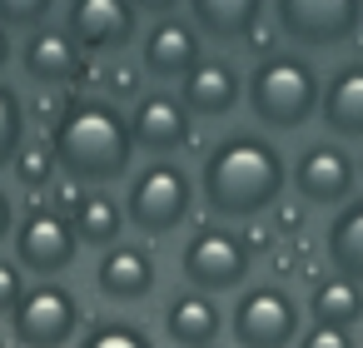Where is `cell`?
<instances>
[{"instance_id": "28", "label": "cell", "mask_w": 363, "mask_h": 348, "mask_svg": "<svg viewBox=\"0 0 363 348\" xmlns=\"http://www.w3.org/2000/svg\"><path fill=\"white\" fill-rule=\"evenodd\" d=\"M21 293H26V269L16 259H0V313H16Z\"/></svg>"}, {"instance_id": "15", "label": "cell", "mask_w": 363, "mask_h": 348, "mask_svg": "<svg viewBox=\"0 0 363 348\" xmlns=\"http://www.w3.org/2000/svg\"><path fill=\"white\" fill-rule=\"evenodd\" d=\"M239 100H244V80L224 60H199L179 80V105L189 110V120H224V115H234Z\"/></svg>"}, {"instance_id": "8", "label": "cell", "mask_w": 363, "mask_h": 348, "mask_svg": "<svg viewBox=\"0 0 363 348\" xmlns=\"http://www.w3.org/2000/svg\"><path fill=\"white\" fill-rule=\"evenodd\" d=\"M11 318L21 348H65L80 333V298L65 284H30Z\"/></svg>"}, {"instance_id": "26", "label": "cell", "mask_w": 363, "mask_h": 348, "mask_svg": "<svg viewBox=\"0 0 363 348\" xmlns=\"http://www.w3.org/2000/svg\"><path fill=\"white\" fill-rule=\"evenodd\" d=\"M55 11V0H0V26L6 30H40Z\"/></svg>"}, {"instance_id": "24", "label": "cell", "mask_w": 363, "mask_h": 348, "mask_svg": "<svg viewBox=\"0 0 363 348\" xmlns=\"http://www.w3.org/2000/svg\"><path fill=\"white\" fill-rule=\"evenodd\" d=\"M21 145H26V105L11 85H0V169H11Z\"/></svg>"}, {"instance_id": "30", "label": "cell", "mask_w": 363, "mask_h": 348, "mask_svg": "<svg viewBox=\"0 0 363 348\" xmlns=\"http://www.w3.org/2000/svg\"><path fill=\"white\" fill-rule=\"evenodd\" d=\"M16 234V204H11V194L0 189V244H6Z\"/></svg>"}, {"instance_id": "22", "label": "cell", "mask_w": 363, "mask_h": 348, "mask_svg": "<svg viewBox=\"0 0 363 348\" xmlns=\"http://www.w3.org/2000/svg\"><path fill=\"white\" fill-rule=\"evenodd\" d=\"M308 313H313V323H333V328L363 323V284H353L343 274L318 279L313 293H308Z\"/></svg>"}, {"instance_id": "1", "label": "cell", "mask_w": 363, "mask_h": 348, "mask_svg": "<svg viewBox=\"0 0 363 348\" xmlns=\"http://www.w3.org/2000/svg\"><path fill=\"white\" fill-rule=\"evenodd\" d=\"M289 184L284 155L264 135H224L199 164V194L214 219H264Z\"/></svg>"}, {"instance_id": "23", "label": "cell", "mask_w": 363, "mask_h": 348, "mask_svg": "<svg viewBox=\"0 0 363 348\" xmlns=\"http://www.w3.org/2000/svg\"><path fill=\"white\" fill-rule=\"evenodd\" d=\"M11 169H16V179H21L26 189H50V184H55V174H60L50 140H26V145H21V155L11 159Z\"/></svg>"}, {"instance_id": "12", "label": "cell", "mask_w": 363, "mask_h": 348, "mask_svg": "<svg viewBox=\"0 0 363 348\" xmlns=\"http://www.w3.org/2000/svg\"><path fill=\"white\" fill-rule=\"evenodd\" d=\"M65 30L85 55H115L135 40V6L130 0H70Z\"/></svg>"}, {"instance_id": "10", "label": "cell", "mask_w": 363, "mask_h": 348, "mask_svg": "<svg viewBox=\"0 0 363 348\" xmlns=\"http://www.w3.org/2000/svg\"><path fill=\"white\" fill-rule=\"evenodd\" d=\"M125 125H130L135 150H145V155H155V159H164V155H174V150H184V145L194 140V120H189V110L179 105V95H169V90H145V95H135V110L125 115Z\"/></svg>"}, {"instance_id": "31", "label": "cell", "mask_w": 363, "mask_h": 348, "mask_svg": "<svg viewBox=\"0 0 363 348\" xmlns=\"http://www.w3.org/2000/svg\"><path fill=\"white\" fill-rule=\"evenodd\" d=\"M130 6H135V16L145 11V16H155V21H160V16H174L179 0H130Z\"/></svg>"}, {"instance_id": "18", "label": "cell", "mask_w": 363, "mask_h": 348, "mask_svg": "<svg viewBox=\"0 0 363 348\" xmlns=\"http://www.w3.org/2000/svg\"><path fill=\"white\" fill-rule=\"evenodd\" d=\"M269 0H189V26L199 30V40L214 45H239L264 26Z\"/></svg>"}, {"instance_id": "20", "label": "cell", "mask_w": 363, "mask_h": 348, "mask_svg": "<svg viewBox=\"0 0 363 348\" xmlns=\"http://www.w3.org/2000/svg\"><path fill=\"white\" fill-rule=\"evenodd\" d=\"M323 254L333 264V274L363 284V199H343L328 219V234H323Z\"/></svg>"}, {"instance_id": "2", "label": "cell", "mask_w": 363, "mask_h": 348, "mask_svg": "<svg viewBox=\"0 0 363 348\" xmlns=\"http://www.w3.org/2000/svg\"><path fill=\"white\" fill-rule=\"evenodd\" d=\"M50 150L65 179L75 184H115L130 174L135 140L125 115L110 100H75L50 125Z\"/></svg>"}, {"instance_id": "32", "label": "cell", "mask_w": 363, "mask_h": 348, "mask_svg": "<svg viewBox=\"0 0 363 348\" xmlns=\"http://www.w3.org/2000/svg\"><path fill=\"white\" fill-rule=\"evenodd\" d=\"M11 55H16V45H11V30H6V26H0V70H6V65H11Z\"/></svg>"}, {"instance_id": "11", "label": "cell", "mask_w": 363, "mask_h": 348, "mask_svg": "<svg viewBox=\"0 0 363 348\" xmlns=\"http://www.w3.org/2000/svg\"><path fill=\"white\" fill-rule=\"evenodd\" d=\"M294 189H298V199L303 204H343V199H353V184H358V159L343 150V145H333V140H318V145H308L298 159H294Z\"/></svg>"}, {"instance_id": "16", "label": "cell", "mask_w": 363, "mask_h": 348, "mask_svg": "<svg viewBox=\"0 0 363 348\" xmlns=\"http://www.w3.org/2000/svg\"><path fill=\"white\" fill-rule=\"evenodd\" d=\"M95 284L105 298L115 303H140L150 298L155 288V254L145 244H110L100 254V269H95Z\"/></svg>"}, {"instance_id": "5", "label": "cell", "mask_w": 363, "mask_h": 348, "mask_svg": "<svg viewBox=\"0 0 363 348\" xmlns=\"http://www.w3.org/2000/svg\"><path fill=\"white\" fill-rule=\"evenodd\" d=\"M249 264H254V254H249L244 234H234L224 224H199L179 259L189 288H199V293H229V288L249 284Z\"/></svg>"}, {"instance_id": "27", "label": "cell", "mask_w": 363, "mask_h": 348, "mask_svg": "<svg viewBox=\"0 0 363 348\" xmlns=\"http://www.w3.org/2000/svg\"><path fill=\"white\" fill-rule=\"evenodd\" d=\"M294 348H353V328H333V323H308Z\"/></svg>"}, {"instance_id": "33", "label": "cell", "mask_w": 363, "mask_h": 348, "mask_svg": "<svg viewBox=\"0 0 363 348\" xmlns=\"http://www.w3.org/2000/svg\"><path fill=\"white\" fill-rule=\"evenodd\" d=\"M358 174H363V155H358Z\"/></svg>"}, {"instance_id": "6", "label": "cell", "mask_w": 363, "mask_h": 348, "mask_svg": "<svg viewBox=\"0 0 363 348\" xmlns=\"http://www.w3.org/2000/svg\"><path fill=\"white\" fill-rule=\"evenodd\" d=\"M229 333L239 348H289L298 328V303L284 284H249L229 308Z\"/></svg>"}, {"instance_id": "17", "label": "cell", "mask_w": 363, "mask_h": 348, "mask_svg": "<svg viewBox=\"0 0 363 348\" xmlns=\"http://www.w3.org/2000/svg\"><path fill=\"white\" fill-rule=\"evenodd\" d=\"M318 120L328 135L363 145V60L338 65L328 85H318Z\"/></svg>"}, {"instance_id": "21", "label": "cell", "mask_w": 363, "mask_h": 348, "mask_svg": "<svg viewBox=\"0 0 363 348\" xmlns=\"http://www.w3.org/2000/svg\"><path fill=\"white\" fill-rule=\"evenodd\" d=\"M70 219V229H75V239L80 244H90V249H110V244H120V229H125V204L115 199V194H80V204L65 214Z\"/></svg>"}, {"instance_id": "34", "label": "cell", "mask_w": 363, "mask_h": 348, "mask_svg": "<svg viewBox=\"0 0 363 348\" xmlns=\"http://www.w3.org/2000/svg\"><path fill=\"white\" fill-rule=\"evenodd\" d=\"M209 348H214V343H209Z\"/></svg>"}, {"instance_id": "4", "label": "cell", "mask_w": 363, "mask_h": 348, "mask_svg": "<svg viewBox=\"0 0 363 348\" xmlns=\"http://www.w3.org/2000/svg\"><path fill=\"white\" fill-rule=\"evenodd\" d=\"M125 204V219L135 224V229H145V234H174L184 219H189V209H194V184H189V174L174 164V159H150V164H140L135 169V179H130V194L120 199Z\"/></svg>"}, {"instance_id": "25", "label": "cell", "mask_w": 363, "mask_h": 348, "mask_svg": "<svg viewBox=\"0 0 363 348\" xmlns=\"http://www.w3.org/2000/svg\"><path fill=\"white\" fill-rule=\"evenodd\" d=\"M75 348H155V343L145 328H135L125 318H100V323H90V333Z\"/></svg>"}, {"instance_id": "13", "label": "cell", "mask_w": 363, "mask_h": 348, "mask_svg": "<svg viewBox=\"0 0 363 348\" xmlns=\"http://www.w3.org/2000/svg\"><path fill=\"white\" fill-rule=\"evenodd\" d=\"M199 60H204V45H199V30H194L189 21L160 16V21L145 30V45H140L145 75H155V80H164V85H179Z\"/></svg>"}, {"instance_id": "19", "label": "cell", "mask_w": 363, "mask_h": 348, "mask_svg": "<svg viewBox=\"0 0 363 348\" xmlns=\"http://www.w3.org/2000/svg\"><path fill=\"white\" fill-rule=\"evenodd\" d=\"M224 328V313L214 308V293H199V288H179L169 303H164V338L179 343V348H209Z\"/></svg>"}, {"instance_id": "7", "label": "cell", "mask_w": 363, "mask_h": 348, "mask_svg": "<svg viewBox=\"0 0 363 348\" xmlns=\"http://www.w3.org/2000/svg\"><path fill=\"white\" fill-rule=\"evenodd\" d=\"M269 6L279 35L303 50H333L363 30V0H269Z\"/></svg>"}, {"instance_id": "14", "label": "cell", "mask_w": 363, "mask_h": 348, "mask_svg": "<svg viewBox=\"0 0 363 348\" xmlns=\"http://www.w3.org/2000/svg\"><path fill=\"white\" fill-rule=\"evenodd\" d=\"M21 70L35 80V85H75V80H85L90 75V55L70 40V30H60V26H40V30H30L26 35V45H21Z\"/></svg>"}, {"instance_id": "29", "label": "cell", "mask_w": 363, "mask_h": 348, "mask_svg": "<svg viewBox=\"0 0 363 348\" xmlns=\"http://www.w3.org/2000/svg\"><path fill=\"white\" fill-rule=\"evenodd\" d=\"M105 80H110V95H115V100H135V95H140V70H135V65H110Z\"/></svg>"}, {"instance_id": "3", "label": "cell", "mask_w": 363, "mask_h": 348, "mask_svg": "<svg viewBox=\"0 0 363 348\" xmlns=\"http://www.w3.org/2000/svg\"><path fill=\"white\" fill-rule=\"evenodd\" d=\"M318 70L303 55H264L249 70V110L269 130H303L318 115Z\"/></svg>"}, {"instance_id": "9", "label": "cell", "mask_w": 363, "mask_h": 348, "mask_svg": "<svg viewBox=\"0 0 363 348\" xmlns=\"http://www.w3.org/2000/svg\"><path fill=\"white\" fill-rule=\"evenodd\" d=\"M75 254H80V239H75V229L60 209L35 204L16 219V264L26 274H40V279L65 274L75 264Z\"/></svg>"}]
</instances>
